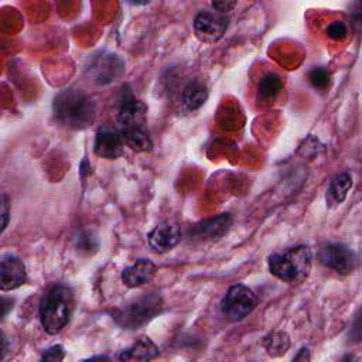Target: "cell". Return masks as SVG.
Wrapping results in <instances>:
<instances>
[{"mask_svg":"<svg viewBox=\"0 0 362 362\" xmlns=\"http://www.w3.org/2000/svg\"><path fill=\"white\" fill-rule=\"evenodd\" d=\"M52 112L57 122L71 130H83L96 119L95 102L88 93L76 88L59 90L54 98Z\"/></svg>","mask_w":362,"mask_h":362,"instance_id":"1","label":"cell"},{"mask_svg":"<svg viewBox=\"0 0 362 362\" xmlns=\"http://www.w3.org/2000/svg\"><path fill=\"white\" fill-rule=\"evenodd\" d=\"M75 305L74 291L65 284H52L41 297L38 313L44 331L55 335L69 322Z\"/></svg>","mask_w":362,"mask_h":362,"instance_id":"2","label":"cell"},{"mask_svg":"<svg viewBox=\"0 0 362 362\" xmlns=\"http://www.w3.org/2000/svg\"><path fill=\"white\" fill-rule=\"evenodd\" d=\"M270 273L290 284L303 283L313 266V255L307 245H297L283 253H274L267 260Z\"/></svg>","mask_w":362,"mask_h":362,"instance_id":"3","label":"cell"},{"mask_svg":"<svg viewBox=\"0 0 362 362\" xmlns=\"http://www.w3.org/2000/svg\"><path fill=\"white\" fill-rule=\"evenodd\" d=\"M163 307L164 303L158 294H146L115 308L112 318L124 329H137L158 315Z\"/></svg>","mask_w":362,"mask_h":362,"instance_id":"4","label":"cell"},{"mask_svg":"<svg viewBox=\"0 0 362 362\" xmlns=\"http://www.w3.org/2000/svg\"><path fill=\"white\" fill-rule=\"evenodd\" d=\"M256 304V294L245 284L238 283L228 288L221 303V311L228 320L240 321L255 310Z\"/></svg>","mask_w":362,"mask_h":362,"instance_id":"5","label":"cell"},{"mask_svg":"<svg viewBox=\"0 0 362 362\" xmlns=\"http://www.w3.org/2000/svg\"><path fill=\"white\" fill-rule=\"evenodd\" d=\"M228 28V17L225 13L216 10H205L195 16L194 31L195 35L206 44L219 41Z\"/></svg>","mask_w":362,"mask_h":362,"instance_id":"6","label":"cell"},{"mask_svg":"<svg viewBox=\"0 0 362 362\" xmlns=\"http://www.w3.org/2000/svg\"><path fill=\"white\" fill-rule=\"evenodd\" d=\"M318 260L322 266L339 274H349L356 263L355 253L344 243L324 245L318 252Z\"/></svg>","mask_w":362,"mask_h":362,"instance_id":"7","label":"cell"},{"mask_svg":"<svg viewBox=\"0 0 362 362\" xmlns=\"http://www.w3.org/2000/svg\"><path fill=\"white\" fill-rule=\"evenodd\" d=\"M123 139L120 129L113 124H103L98 129L93 143V151L98 157L115 160L123 153Z\"/></svg>","mask_w":362,"mask_h":362,"instance_id":"8","label":"cell"},{"mask_svg":"<svg viewBox=\"0 0 362 362\" xmlns=\"http://www.w3.org/2000/svg\"><path fill=\"white\" fill-rule=\"evenodd\" d=\"M123 71L124 64L120 58H117L113 54L102 52L93 58L89 68V75L93 78L96 83L105 85L116 81L123 74Z\"/></svg>","mask_w":362,"mask_h":362,"instance_id":"9","label":"cell"},{"mask_svg":"<svg viewBox=\"0 0 362 362\" xmlns=\"http://www.w3.org/2000/svg\"><path fill=\"white\" fill-rule=\"evenodd\" d=\"M27 272L23 260L16 255L6 253L0 260V286L3 291H11L24 284Z\"/></svg>","mask_w":362,"mask_h":362,"instance_id":"10","label":"cell"},{"mask_svg":"<svg viewBox=\"0 0 362 362\" xmlns=\"http://www.w3.org/2000/svg\"><path fill=\"white\" fill-rule=\"evenodd\" d=\"M117 122L120 129L126 127H146L147 106L134 96H124L117 112Z\"/></svg>","mask_w":362,"mask_h":362,"instance_id":"11","label":"cell"},{"mask_svg":"<svg viewBox=\"0 0 362 362\" xmlns=\"http://www.w3.org/2000/svg\"><path fill=\"white\" fill-rule=\"evenodd\" d=\"M181 240V230L177 225L170 222H163L157 225L148 235V246L157 253H165L174 249Z\"/></svg>","mask_w":362,"mask_h":362,"instance_id":"12","label":"cell"},{"mask_svg":"<svg viewBox=\"0 0 362 362\" xmlns=\"http://www.w3.org/2000/svg\"><path fill=\"white\" fill-rule=\"evenodd\" d=\"M157 267L148 259H137L133 264L127 266L122 272V281L129 288L140 287L153 280L156 276Z\"/></svg>","mask_w":362,"mask_h":362,"instance_id":"13","label":"cell"},{"mask_svg":"<svg viewBox=\"0 0 362 362\" xmlns=\"http://www.w3.org/2000/svg\"><path fill=\"white\" fill-rule=\"evenodd\" d=\"M232 221L233 219L230 214H221L215 218H209L194 225L191 229V235L199 239H216L228 232Z\"/></svg>","mask_w":362,"mask_h":362,"instance_id":"14","label":"cell"},{"mask_svg":"<svg viewBox=\"0 0 362 362\" xmlns=\"http://www.w3.org/2000/svg\"><path fill=\"white\" fill-rule=\"evenodd\" d=\"M158 352H160L158 346L148 337H140L129 348L123 349L117 355V359H120V361H150V359H154L158 355Z\"/></svg>","mask_w":362,"mask_h":362,"instance_id":"15","label":"cell"},{"mask_svg":"<svg viewBox=\"0 0 362 362\" xmlns=\"http://www.w3.org/2000/svg\"><path fill=\"white\" fill-rule=\"evenodd\" d=\"M120 133L124 146L137 153L150 151L153 148V140L148 136L146 127H126L120 129Z\"/></svg>","mask_w":362,"mask_h":362,"instance_id":"16","label":"cell"},{"mask_svg":"<svg viewBox=\"0 0 362 362\" xmlns=\"http://www.w3.org/2000/svg\"><path fill=\"white\" fill-rule=\"evenodd\" d=\"M181 99L188 110H197L206 102L208 88L201 81H189L182 89Z\"/></svg>","mask_w":362,"mask_h":362,"instance_id":"17","label":"cell"},{"mask_svg":"<svg viewBox=\"0 0 362 362\" xmlns=\"http://www.w3.org/2000/svg\"><path fill=\"white\" fill-rule=\"evenodd\" d=\"M351 187H352V177L349 173L337 174L329 182V187L327 191V204L329 206H337L342 204Z\"/></svg>","mask_w":362,"mask_h":362,"instance_id":"18","label":"cell"},{"mask_svg":"<svg viewBox=\"0 0 362 362\" xmlns=\"http://www.w3.org/2000/svg\"><path fill=\"white\" fill-rule=\"evenodd\" d=\"M281 89H283V81L276 74H266L257 83V92L263 100L274 99Z\"/></svg>","mask_w":362,"mask_h":362,"instance_id":"19","label":"cell"},{"mask_svg":"<svg viewBox=\"0 0 362 362\" xmlns=\"http://www.w3.org/2000/svg\"><path fill=\"white\" fill-rule=\"evenodd\" d=\"M263 346L270 356H280L287 352L290 346V339L286 332H281V331L272 332L264 338Z\"/></svg>","mask_w":362,"mask_h":362,"instance_id":"20","label":"cell"},{"mask_svg":"<svg viewBox=\"0 0 362 362\" xmlns=\"http://www.w3.org/2000/svg\"><path fill=\"white\" fill-rule=\"evenodd\" d=\"M308 81L315 89H327L329 85V81H331V75H329L328 69L318 66V68H314L310 71Z\"/></svg>","mask_w":362,"mask_h":362,"instance_id":"21","label":"cell"},{"mask_svg":"<svg viewBox=\"0 0 362 362\" xmlns=\"http://www.w3.org/2000/svg\"><path fill=\"white\" fill-rule=\"evenodd\" d=\"M346 25L342 21H332L327 28V34L332 40H344L346 37Z\"/></svg>","mask_w":362,"mask_h":362,"instance_id":"22","label":"cell"},{"mask_svg":"<svg viewBox=\"0 0 362 362\" xmlns=\"http://www.w3.org/2000/svg\"><path fill=\"white\" fill-rule=\"evenodd\" d=\"M64 355H65V351H64V346L62 345H54L48 349H45L41 355V361H51V362H58V361H62L64 359Z\"/></svg>","mask_w":362,"mask_h":362,"instance_id":"23","label":"cell"},{"mask_svg":"<svg viewBox=\"0 0 362 362\" xmlns=\"http://www.w3.org/2000/svg\"><path fill=\"white\" fill-rule=\"evenodd\" d=\"M76 246L81 249V250H90L93 247L98 246L96 240L89 235V233H79V236L76 238Z\"/></svg>","mask_w":362,"mask_h":362,"instance_id":"24","label":"cell"},{"mask_svg":"<svg viewBox=\"0 0 362 362\" xmlns=\"http://www.w3.org/2000/svg\"><path fill=\"white\" fill-rule=\"evenodd\" d=\"M10 204H8V197L7 194L1 195V216H3V223H1V232H4V229L7 228L8 223V215H10Z\"/></svg>","mask_w":362,"mask_h":362,"instance_id":"25","label":"cell"},{"mask_svg":"<svg viewBox=\"0 0 362 362\" xmlns=\"http://www.w3.org/2000/svg\"><path fill=\"white\" fill-rule=\"evenodd\" d=\"M235 6H236L235 1H214V3H212L214 10L219 11V13H225V14H226L228 11H230Z\"/></svg>","mask_w":362,"mask_h":362,"instance_id":"26","label":"cell"},{"mask_svg":"<svg viewBox=\"0 0 362 362\" xmlns=\"http://www.w3.org/2000/svg\"><path fill=\"white\" fill-rule=\"evenodd\" d=\"M300 358H303L304 361H305V359H307V361L310 359V355H308V349H307V348H303V349H300V354L294 356V359H296V361H297V359H300Z\"/></svg>","mask_w":362,"mask_h":362,"instance_id":"27","label":"cell"},{"mask_svg":"<svg viewBox=\"0 0 362 362\" xmlns=\"http://www.w3.org/2000/svg\"><path fill=\"white\" fill-rule=\"evenodd\" d=\"M1 341H3V349H1V356H0V358L3 359V358H4V354L7 352V351H6V349H7V338H6L4 332H3V339H1Z\"/></svg>","mask_w":362,"mask_h":362,"instance_id":"28","label":"cell"}]
</instances>
